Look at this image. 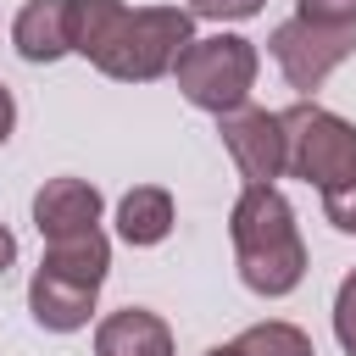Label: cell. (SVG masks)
Segmentation results:
<instances>
[{
	"mask_svg": "<svg viewBox=\"0 0 356 356\" xmlns=\"http://www.w3.org/2000/svg\"><path fill=\"white\" fill-rule=\"evenodd\" d=\"M323 217H328L339 234H356V178H345V184L323 189Z\"/></svg>",
	"mask_w": 356,
	"mask_h": 356,
	"instance_id": "obj_14",
	"label": "cell"
},
{
	"mask_svg": "<svg viewBox=\"0 0 356 356\" xmlns=\"http://www.w3.org/2000/svg\"><path fill=\"white\" fill-rule=\"evenodd\" d=\"M95 295L100 289H83V284H72V278H56V273H33V284H28V312H33V323L39 328H50V334H72V328H83L89 323V312H95Z\"/></svg>",
	"mask_w": 356,
	"mask_h": 356,
	"instance_id": "obj_9",
	"label": "cell"
},
{
	"mask_svg": "<svg viewBox=\"0 0 356 356\" xmlns=\"http://www.w3.org/2000/svg\"><path fill=\"white\" fill-rule=\"evenodd\" d=\"M11 122H17V100H11V89L0 83V145L11 139Z\"/></svg>",
	"mask_w": 356,
	"mask_h": 356,
	"instance_id": "obj_18",
	"label": "cell"
},
{
	"mask_svg": "<svg viewBox=\"0 0 356 356\" xmlns=\"http://www.w3.org/2000/svg\"><path fill=\"white\" fill-rule=\"evenodd\" d=\"M228 239H234V267L245 289L278 300L306 278V245H300L295 211L273 184H245L228 217Z\"/></svg>",
	"mask_w": 356,
	"mask_h": 356,
	"instance_id": "obj_2",
	"label": "cell"
},
{
	"mask_svg": "<svg viewBox=\"0 0 356 356\" xmlns=\"http://www.w3.org/2000/svg\"><path fill=\"white\" fill-rule=\"evenodd\" d=\"M195 39V17L178 6H139L128 11L122 0H67V44L72 56L95 61L106 78L122 83H150L172 72L184 44Z\"/></svg>",
	"mask_w": 356,
	"mask_h": 356,
	"instance_id": "obj_1",
	"label": "cell"
},
{
	"mask_svg": "<svg viewBox=\"0 0 356 356\" xmlns=\"http://www.w3.org/2000/svg\"><path fill=\"white\" fill-rule=\"evenodd\" d=\"M256 11L261 0H189V17H211V22H245Z\"/></svg>",
	"mask_w": 356,
	"mask_h": 356,
	"instance_id": "obj_17",
	"label": "cell"
},
{
	"mask_svg": "<svg viewBox=\"0 0 356 356\" xmlns=\"http://www.w3.org/2000/svg\"><path fill=\"white\" fill-rule=\"evenodd\" d=\"M11 261H17V239H11V228L0 222V273H6Z\"/></svg>",
	"mask_w": 356,
	"mask_h": 356,
	"instance_id": "obj_19",
	"label": "cell"
},
{
	"mask_svg": "<svg viewBox=\"0 0 356 356\" xmlns=\"http://www.w3.org/2000/svg\"><path fill=\"white\" fill-rule=\"evenodd\" d=\"M95 356H172V328L145 306H122L95 328Z\"/></svg>",
	"mask_w": 356,
	"mask_h": 356,
	"instance_id": "obj_8",
	"label": "cell"
},
{
	"mask_svg": "<svg viewBox=\"0 0 356 356\" xmlns=\"http://www.w3.org/2000/svg\"><path fill=\"white\" fill-rule=\"evenodd\" d=\"M39 267L56 273V278H72V284H83V289H100V284H106V267H111V245H106L100 228H89V234H78V239L44 245V261H39Z\"/></svg>",
	"mask_w": 356,
	"mask_h": 356,
	"instance_id": "obj_11",
	"label": "cell"
},
{
	"mask_svg": "<svg viewBox=\"0 0 356 356\" xmlns=\"http://www.w3.org/2000/svg\"><path fill=\"white\" fill-rule=\"evenodd\" d=\"M117 234H122L128 245H161V239L172 234V195L156 189V184L128 189L122 206H117Z\"/></svg>",
	"mask_w": 356,
	"mask_h": 356,
	"instance_id": "obj_12",
	"label": "cell"
},
{
	"mask_svg": "<svg viewBox=\"0 0 356 356\" xmlns=\"http://www.w3.org/2000/svg\"><path fill=\"white\" fill-rule=\"evenodd\" d=\"M100 222V189L83 184V178H50L39 195H33V228L44 245L56 239H78Z\"/></svg>",
	"mask_w": 356,
	"mask_h": 356,
	"instance_id": "obj_7",
	"label": "cell"
},
{
	"mask_svg": "<svg viewBox=\"0 0 356 356\" xmlns=\"http://www.w3.org/2000/svg\"><path fill=\"white\" fill-rule=\"evenodd\" d=\"M267 50H273L278 72L289 78V89L312 95V89H323V78H328L345 56H356V22L328 28V22H300V17H289V22L273 28Z\"/></svg>",
	"mask_w": 356,
	"mask_h": 356,
	"instance_id": "obj_5",
	"label": "cell"
},
{
	"mask_svg": "<svg viewBox=\"0 0 356 356\" xmlns=\"http://www.w3.org/2000/svg\"><path fill=\"white\" fill-rule=\"evenodd\" d=\"M284 128V172L334 189L345 178H356V128L334 111H323L317 100H295L278 111Z\"/></svg>",
	"mask_w": 356,
	"mask_h": 356,
	"instance_id": "obj_4",
	"label": "cell"
},
{
	"mask_svg": "<svg viewBox=\"0 0 356 356\" xmlns=\"http://www.w3.org/2000/svg\"><path fill=\"white\" fill-rule=\"evenodd\" d=\"M206 356H239V350H234V345H211Z\"/></svg>",
	"mask_w": 356,
	"mask_h": 356,
	"instance_id": "obj_20",
	"label": "cell"
},
{
	"mask_svg": "<svg viewBox=\"0 0 356 356\" xmlns=\"http://www.w3.org/2000/svg\"><path fill=\"white\" fill-rule=\"evenodd\" d=\"M295 17L339 28V22H356V0H295Z\"/></svg>",
	"mask_w": 356,
	"mask_h": 356,
	"instance_id": "obj_16",
	"label": "cell"
},
{
	"mask_svg": "<svg viewBox=\"0 0 356 356\" xmlns=\"http://www.w3.org/2000/svg\"><path fill=\"white\" fill-rule=\"evenodd\" d=\"M172 78L184 89L189 106L211 111V117H228L250 100V83H256V44L239 39V33H206V39H189L184 56L172 61Z\"/></svg>",
	"mask_w": 356,
	"mask_h": 356,
	"instance_id": "obj_3",
	"label": "cell"
},
{
	"mask_svg": "<svg viewBox=\"0 0 356 356\" xmlns=\"http://www.w3.org/2000/svg\"><path fill=\"white\" fill-rule=\"evenodd\" d=\"M222 128V150L234 156L239 178L245 184H273L284 172V128H278V111H261V106H239L228 117H217Z\"/></svg>",
	"mask_w": 356,
	"mask_h": 356,
	"instance_id": "obj_6",
	"label": "cell"
},
{
	"mask_svg": "<svg viewBox=\"0 0 356 356\" xmlns=\"http://www.w3.org/2000/svg\"><path fill=\"white\" fill-rule=\"evenodd\" d=\"M234 350H239V356H317L312 339H306L295 323H256V328H245V334L234 339Z\"/></svg>",
	"mask_w": 356,
	"mask_h": 356,
	"instance_id": "obj_13",
	"label": "cell"
},
{
	"mask_svg": "<svg viewBox=\"0 0 356 356\" xmlns=\"http://www.w3.org/2000/svg\"><path fill=\"white\" fill-rule=\"evenodd\" d=\"M334 334H339V345H345V356H356V273L339 284V295H334Z\"/></svg>",
	"mask_w": 356,
	"mask_h": 356,
	"instance_id": "obj_15",
	"label": "cell"
},
{
	"mask_svg": "<svg viewBox=\"0 0 356 356\" xmlns=\"http://www.w3.org/2000/svg\"><path fill=\"white\" fill-rule=\"evenodd\" d=\"M11 44L22 61L44 67V61H61L72 44H67V0H28L11 22Z\"/></svg>",
	"mask_w": 356,
	"mask_h": 356,
	"instance_id": "obj_10",
	"label": "cell"
}]
</instances>
